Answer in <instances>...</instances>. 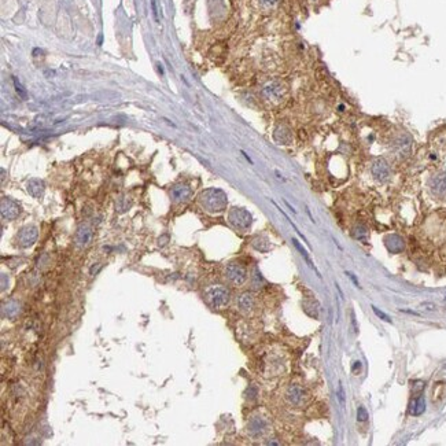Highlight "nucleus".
<instances>
[{
	"mask_svg": "<svg viewBox=\"0 0 446 446\" xmlns=\"http://www.w3.org/2000/svg\"><path fill=\"white\" fill-rule=\"evenodd\" d=\"M199 202L209 213H221L227 208V195L224 191L210 188L203 191L199 197Z\"/></svg>",
	"mask_w": 446,
	"mask_h": 446,
	"instance_id": "nucleus-1",
	"label": "nucleus"
},
{
	"mask_svg": "<svg viewBox=\"0 0 446 446\" xmlns=\"http://www.w3.org/2000/svg\"><path fill=\"white\" fill-rule=\"evenodd\" d=\"M205 301L214 309H226L230 305L231 293L222 284H213L205 290Z\"/></svg>",
	"mask_w": 446,
	"mask_h": 446,
	"instance_id": "nucleus-2",
	"label": "nucleus"
},
{
	"mask_svg": "<svg viewBox=\"0 0 446 446\" xmlns=\"http://www.w3.org/2000/svg\"><path fill=\"white\" fill-rule=\"evenodd\" d=\"M228 221L236 230L246 231L250 228L253 222L252 214L243 208H232L228 214Z\"/></svg>",
	"mask_w": 446,
	"mask_h": 446,
	"instance_id": "nucleus-3",
	"label": "nucleus"
},
{
	"mask_svg": "<svg viewBox=\"0 0 446 446\" xmlns=\"http://www.w3.org/2000/svg\"><path fill=\"white\" fill-rule=\"evenodd\" d=\"M224 273H226L227 280L231 284H234V286H242V284H244L248 276L246 266H243L242 264H238V262H231V264H228L226 266V272Z\"/></svg>",
	"mask_w": 446,
	"mask_h": 446,
	"instance_id": "nucleus-4",
	"label": "nucleus"
},
{
	"mask_svg": "<svg viewBox=\"0 0 446 446\" xmlns=\"http://www.w3.org/2000/svg\"><path fill=\"white\" fill-rule=\"evenodd\" d=\"M37 236H39V232L36 227H25L17 235V243L19 247H31L37 240Z\"/></svg>",
	"mask_w": 446,
	"mask_h": 446,
	"instance_id": "nucleus-5",
	"label": "nucleus"
},
{
	"mask_svg": "<svg viewBox=\"0 0 446 446\" xmlns=\"http://www.w3.org/2000/svg\"><path fill=\"white\" fill-rule=\"evenodd\" d=\"M371 172H372V176H374L375 180H378L379 183L387 181L390 179V175H392L388 163L382 158L375 159L374 163H372V168H371Z\"/></svg>",
	"mask_w": 446,
	"mask_h": 446,
	"instance_id": "nucleus-6",
	"label": "nucleus"
},
{
	"mask_svg": "<svg viewBox=\"0 0 446 446\" xmlns=\"http://www.w3.org/2000/svg\"><path fill=\"white\" fill-rule=\"evenodd\" d=\"M21 213V208L15 201L10 198L2 199V216L6 220H14L15 217L19 216Z\"/></svg>",
	"mask_w": 446,
	"mask_h": 446,
	"instance_id": "nucleus-7",
	"label": "nucleus"
},
{
	"mask_svg": "<svg viewBox=\"0 0 446 446\" xmlns=\"http://www.w3.org/2000/svg\"><path fill=\"white\" fill-rule=\"evenodd\" d=\"M286 397H287V401L294 406H301L305 400H306V393L302 387L297 386V384H293L290 386L287 393H286Z\"/></svg>",
	"mask_w": 446,
	"mask_h": 446,
	"instance_id": "nucleus-8",
	"label": "nucleus"
},
{
	"mask_svg": "<svg viewBox=\"0 0 446 446\" xmlns=\"http://www.w3.org/2000/svg\"><path fill=\"white\" fill-rule=\"evenodd\" d=\"M262 94L265 96L266 99L270 100V102H277L283 98L284 95V88L280 82H269L264 87L262 90Z\"/></svg>",
	"mask_w": 446,
	"mask_h": 446,
	"instance_id": "nucleus-9",
	"label": "nucleus"
},
{
	"mask_svg": "<svg viewBox=\"0 0 446 446\" xmlns=\"http://www.w3.org/2000/svg\"><path fill=\"white\" fill-rule=\"evenodd\" d=\"M92 228L88 224H81L76 232V244L78 247H87L92 240Z\"/></svg>",
	"mask_w": 446,
	"mask_h": 446,
	"instance_id": "nucleus-10",
	"label": "nucleus"
},
{
	"mask_svg": "<svg viewBox=\"0 0 446 446\" xmlns=\"http://www.w3.org/2000/svg\"><path fill=\"white\" fill-rule=\"evenodd\" d=\"M268 430V423L265 419H262L260 416H256L250 420L248 424V433L252 437H261L262 434Z\"/></svg>",
	"mask_w": 446,
	"mask_h": 446,
	"instance_id": "nucleus-11",
	"label": "nucleus"
},
{
	"mask_svg": "<svg viewBox=\"0 0 446 446\" xmlns=\"http://www.w3.org/2000/svg\"><path fill=\"white\" fill-rule=\"evenodd\" d=\"M431 191L438 198H446V175H437L431 180Z\"/></svg>",
	"mask_w": 446,
	"mask_h": 446,
	"instance_id": "nucleus-12",
	"label": "nucleus"
},
{
	"mask_svg": "<svg viewBox=\"0 0 446 446\" xmlns=\"http://www.w3.org/2000/svg\"><path fill=\"white\" fill-rule=\"evenodd\" d=\"M236 303H238L239 311L248 313V312L253 311V308L256 306V299H254V295L252 293H243L239 295L238 299H236Z\"/></svg>",
	"mask_w": 446,
	"mask_h": 446,
	"instance_id": "nucleus-13",
	"label": "nucleus"
},
{
	"mask_svg": "<svg viewBox=\"0 0 446 446\" xmlns=\"http://www.w3.org/2000/svg\"><path fill=\"white\" fill-rule=\"evenodd\" d=\"M172 197L176 202H185L191 197V188L188 185L179 184L172 189Z\"/></svg>",
	"mask_w": 446,
	"mask_h": 446,
	"instance_id": "nucleus-14",
	"label": "nucleus"
},
{
	"mask_svg": "<svg viewBox=\"0 0 446 446\" xmlns=\"http://www.w3.org/2000/svg\"><path fill=\"white\" fill-rule=\"evenodd\" d=\"M384 243H386V247H387L392 253H401L402 250L405 248V243H404L402 238L397 236V235H390V236H387L386 240H384Z\"/></svg>",
	"mask_w": 446,
	"mask_h": 446,
	"instance_id": "nucleus-15",
	"label": "nucleus"
},
{
	"mask_svg": "<svg viewBox=\"0 0 446 446\" xmlns=\"http://www.w3.org/2000/svg\"><path fill=\"white\" fill-rule=\"evenodd\" d=\"M19 312H21V303L18 301H15V299H11V301L3 305V315L6 317H9V319H13L15 316H18Z\"/></svg>",
	"mask_w": 446,
	"mask_h": 446,
	"instance_id": "nucleus-16",
	"label": "nucleus"
},
{
	"mask_svg": "<svg viewBox=\"0 0 446 446\" xmlns=\"http://www.w3.org/2000/svg\"><path fill=\"white\" fill-rule=\"evenodd\" d=\"M44 183L41 180H36V179H33V180H31L29 183H27V191H29V194L32 195V197H35V198H40L41 195L44 194Z\"/></svg>",
	"mask_w": 446,
	"mask_h": 446,
	"instance_id": "nucleus-17",
	"label": "nucleus"
},
{
	"mask_svg": "<svg viewBox=\"0 0 446 446\" xmlns=\"http://www.w3.org/2000/svg\"><path fill=\"white\" fill-rule=\"evenodd\" d=\"M275 140L279 142L280 145H287L291 142V133L286 126H279L275 132Z\"/></svg>",
	"mask_w": 446,
	"mask_h": 446,
	"instance_id": "nucleus-18",
	"label": "nucleus"
},
{
	"mask_svg": "<svg viewBox=\"0 0 446 446\" xmlns=\"http://www.w3.org/2000/svg\"><path fill=\"white\" fill-rule=\"evenodd\" d=\"M293 243H294V246H295V247H297L298 250H299V253H301V254H302V257H303V258H305V260H306L308 265L311 266L312 269L315 270V272H316V273H317V276H319V277H321V275H320V273H319V270L316 269L315 265H313V261H312L311 258H309V256H308L306 250H305V248L302 247V246H301V244H299V242H298L297 239H293Z\"/></svg>",
	"mask_w": 446,
	"mask_h": 446,
	"instance_id": "nucleus-19",
	"label": "nucleus"
},
{
	"mask_svg": "<svg viewBox=\"0 0 446 446\" xmlns=\"http://www.w3.org/2000/svg\"><path fill=\"white\" fill-rule=\"evenodd\" d=\"M424 412V400L423 397H419V398H416L415 401L412 402V405H410V413L412 415H420V413H423Z\"/></svg>",
	"mask_w": 446,
	"mask_h": 446,
	"instance_id": "nucleus-20",
	"label": "nucleus"
},
{
	"mask_svg": "<svg viewBox=\"0 0 446 446\" xmlns=\"http://www.w3.org/2000/svg\"><path fill=\"white\" fill-rule=\"evenodd\" d=\"M253 246H254V248H256V250H258V252H262V253H266L270 250L269 242H268L266 239H262V238L256 239V240L253 242Z\"/></svg>",
	"mask_w": 446,
	"mask_h": 446,
	"instance_id": "nucleus-21",
	"label": "nucleus"
},
{
	"mask_svg": "<svg viewBox=\"0 0 446 446\" xmlns=\"http://www.w3.org/2000/svg\"><path fill=\"white\" fill-rule=\"evenodd\" d=\"M367 234H368V232H367V230H365L364 227H361V226L356 227V228H354V231H353V236H354L356 239H358V240H364V239L367 238Z\"/></svg>",
	"mask_w": 446,
	"mask_h": 446,
	"instance_id": "nucleus-22",
	"label": "nucleus"
},
{
	"mask_svg": "<svg viewBox=\"0 0 446 446\" xmlns=\"http://www.w3.org/2000/svg\"><path fill=\"white\" fill-rule=\"evenodd\" d=\"M357 420L358 422H367L368 420V412H367L364 406H358V409H357Z\"/></svg>",
	"mask_w": 446,
	"mask_h": 446,
	"instance_id": "nucleus-23",
	"label": "nucleus"
},
{
	"mask_svg": "<svg viewBox=\"0 0 446 446\" xmlns=\"http://www.w3.org/2000/svg\"><path fill=\"white\" fill-rule=\"evenodd\" d=\"M338 400H339V402H341V405L345 406V404H346V396H345V390H343L342 383H339V387H338Z\"/></svg>",
	"mask_w": 446,
	"mask_h": 446,
	"instance_id": "nucleus-24",
	"label": "nucleus"
},
{
	"mask_svg": "<svg viewBox=\"0 0 446 446\" xmlns=\"http://www.w3.org/2000/svg\"><path fill=\"white\" fill-rule=\"evenodd\" d=\"M372 311H374L375 315L378 316V317H380V319H382V320L387 321V323H392V320H390V317H388V316L386 315V313H383V312H380V311H379L378 308L372 306Z\"/></svg>",
	"mask_w": 446,
	"mask_h": 446,
	"instance_id": "nucleus-25",
	"label": "nucleus"
},
{
	"mask_svg": "<svg viewBox=\"0 0 446 446\" xmlns=\"http://www.w3.org/2000/svg\"><path fill=\"white\" fill-rule=\"evenodd\" d=\"M14 82H15V90H17V92H18L22 98H25V95H26V92H25V90L22 88V86L19 84V81H17V80H14Z\"/></svg>",
	"mask_w": 446,
	"mask_h": 446,
	"instance_id": "nucleus-26",
	"label": "nucleus"
},
{
	"mask_svg": "<svg viewBox=\"0 0 446 446\" xmlns=\"http://www.w3.org/2000/svg\"><path fill=\"white\" fill-rule=\"evenodd\" d=\"M151 9H153V15L154 18H155V21H159V18H158V11H157V2L155 0H151Z\"/></svg>",
	"mask_w": 446,
	"mask_h": 446,
	"instance_id": "nucleus-27",
	"label": "nucleus"
},
{
	"mask_svg": "<svg viewBox=\"0 0 446 446\" xmlns=\"http://www.w3.org/2000/svg\"><path fill=\"white\" fill-rule=\"evenodd\" d=\"M264 6H275L279 0H260Z\"/></svg>",
	"mask_w": 446,
	"mask_h": 446,
	"instance_id": "nucleus-28",
	"label": "nucleus"
},
{
	"mask_svg": "<svg viewBox=\"0 0 446 446\" xmlns=\"http://www.w3.org/2000/svg\"><path fill=\"white\" fill-rule=\"evenodd\" d=\"M361 367H363V365H361L360 361H356V364H354L352 367V371H353V372H354V374H357V372H358V371L361 370Z\"/></svg>",
	"mask_w": 446,
	"mask_h": 446,
	"instance_id": "nucleus-29",
	"label": "nucleus"
},
{
	"mask_svg": "<svg viewBox=\"0 0 446 446\" xmlns=\"http://www.w3.org/2000/svg\"><path fill=\"white\" fill-rule=\"evenodd\" d=\"M100 268H102V265H100V264H98V265H96V268H95V265L92 266V268H91V275H96V273H98V272L100 270Z\"/></svg>",
	"mask_w": 446,
	"mask_h": 446,
	"instance_id": "nucleus-30",
	"label": "nucleus"
},
{
	"mask_svg": "<svg viewBox=\"0 0 446 446\" xmlns=\"http://www.w3.org/2000/svg\"><path fill=\"white\" fill-rule=\"evenodd\" d=\"M346 273H347V276H349V277H350V279L353 280V283H354V286H357V287H360V284H358V282H357L356 276L353 275V273H349V272H346Z\"/></svg>",
	"mask_w": 446,
	"mask_h": 446,
	"instance_id": "nucleus-31",
	"label": "nucleus"
}]
</instances>
